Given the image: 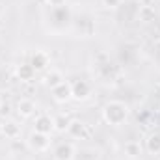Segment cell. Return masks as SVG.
<instances>
[{"label": "cell", "instance_id": "obj_1", "mask_svg": "<svg viewBox=\"0 0 160 160\" xmlns=\"http://www.w3.org/2000/svg\"><path fill=\"white\" fill-rule=\"evenodd\" d=\"M128 114H130V110L123 101H108L102 106V119L108 125H112V127L123 125L128 119Z\"/></svg>", "mask_w": 160, "mask_h": 160}, {"label": "cell", "instance_id": "obj_2", "mask_svg": "<svg viewBox=\"0 0 160 160\" xmlns=\"http://www.w3.org/2000/svg\"><path fill=\"white\" fill-rule=\"evenodd\" d=\"M28 147L34 151V153H45L48 147H50V134H43V132H38L34 130L28 140H26Z\"/></svg>", "mask_w": 160, "mask_h": 160}, {"label": "cell", "instance_id": "obj_3", "mask_svg": "<svg viewBox=\"0 0 160 160\" xmlns=\"http://www.w3.org/2000/svg\"><path fill=\"white\" fill-rule=\"evenodd\" d=\"M75 157H77V149L69 142L58 143L54 147V151H52V158L54 160H75Z\"/></svg>", "mask_w": 160, "mask_h": 160}, {"label": "cell", "instance_id": "obj_4", "mask_svg": "<svg viewBox=\"0 0 160 160\" xmlns=\"http://www.w3.org/2000/svg\"><path fill=\"white\" fill-rule=\"evenodd\" d=\"M71 93H73V99L75 101H80V102L82 101H88L91 97V86L86 80H77V82L71 84Z\"/></svg>", "mask_w": 160, "mask_h": 160}, {"label": "cell", "instance_id": "obj_5", "mask_svg": "<svg viewBox=\"0 0 160 160\" xmlns=\"http://www.w3.org/2000/svg\"><path fill=\"white\" fill-rule=\"evenodd\" d=\"M50 91H52V99H54L56 102H60V104H65L67 101L73 99L71 84H69V82H62V84H58L56 88H52Z\"/></svg>", "mask_w": 160, "mask_h": 160}, {"label": "cell", "instance_id": "obj_6", "mask_svg": "<svg viewBox=\"0 0 160 160\" xmlns=\"http://www.w3.org/2000/svg\"><path fill=\"white\" fill-rule=\"evenodd\" d=\"M34 130L43 132V134H50L54 130V118L48 114H39L34 121Z\"/></svg>", "mask_w": 160, "mask_h": 160}, {"label": "cell", "instance_id": "obj_7", "mask_svg": "<svg viewBox=\"0 0 160 160\" xmlns=\"http://www.w3.org/2000/svg\"><path fill=\"white\" fill-rule=\"evenodd\" d=\"M30 65H32L36 71H45V69L50 65V58H48L47 52L36 50V52L32 54V58H30Z\"/></svg>", "mask_w": 160, "mask_h": 160}, {"label": "cell", "instance_id": "obj_8", "mask_svg": "<svg viewBox=\"0 0 160 160\" xmlns=\"http://www.w3.org/2000/svg\"><path fill=\"white\" fill-rule=\"evenodd\" d=\"M17 114L22 118V119H28V118H32L34 114H36V102L32 101V99H21L19 102H17Z\"/></svg>", "mask_w": 160, "mask_h": 160}, {"label": "cell", "instance_id": "obj_9", "mask_svg": "<svg viewBox=\"0 0 160 160\" xmlns=\"http://www.w3.org/2000/svg\"><path fill=\"white\" fill-rule=\"evenodd\" d=\"M67 132H69L73 138L84 140V138L88 136V125H86L84 121H80V119H71L69 127H67Z\"/></svg>", "mask_w": 160, "mask_h": 160}, {"label": "cell", "instance_id": "obj_10", "mask_svg": "<svg viewBox=\"0 0 160 160\" xmlns=\"http://www.w3.org/2000/svg\"><path fill=\"white\" fill-rule=\"evenodd\" d=\"M2 136L8 140H17L21 136V125L17 121H6L2 123Z\"/></svg>", "mask_w": 160, "mask_h": 160}, {"label": "cell", "instance_id": "obj_11", "mask_svg": "<svg viewBox=\"0 0 160 160\" xmlns=\"http://www.w3.org/2000/svg\"><path fill=\"white\" fill-rule=\"evenodd\" d=\"M36 73L38 71L30 65V62L17 65V78L21 80V82H32V80L36 78Z\"/></svg>", "mask_w": 160, "mask_h": 160}, {"label": "cell", "instance_id": "obj_12", "mask_svg": "<svg viewBox=\"0 0 160 160\" xmlns=\"http://www.w3.org/2000/svg\"><path fill=\"white\" fill-rule=\"evenodd\" d=\"M43 82L52 89V88H56L58 84H62V82H65L63 78V73L60 71V69H54V67H50V71H47V75H45V78Z\"/></svg>", "mask_w": 160, "mask_h": 160}, {"label": "cell", "instance_id": "obj_13", "mask_svg": "<svg viewBox=\"0 0 160 160\" xmlns=\"http://www.w3.org/2000/svg\"><path fill=\"white\" fill-rule=\"evenodd\" d=\"M145 149L151 155H160V132H151L145 140Z\"/></svg>", "mask_w": 160, "mask_h": 160}, {"label": "cell", "instance_id": "obj_14", "mask_svg": "<svg viewBox=\"0 0 160 160\" xmlns=\"http://www.w3.org/2000/svg\"><path fill=\"white\" fill-rule=\"evenodd\" d=\"M138 17H140L142 22H151V21H155V17H157L155 8H151V6H142L140 11H138Z\"/></svg>", "mask_w": 160, "mask_h": 160}, {"label": "cell", "instance_id": "obj_15", "mask_svg": "<svg viewBox=\"0 0 160 160\" xmlns=\"http://www.w3.org/2000/svg\"><path fill=\"white\" fill-rule=\"evenodd\" d=\"M69 123H71V119H69L65 114H60V116L54 118V130H58V132H65L67 127H69Z\"/></svg>", "mask_w": 160, "mask_h": 160}, {"label": "cell", "instance_id": "obj_16", "mask_svg": "<svg viewBox=\"0 0 160 160\" xmlns=\"http://www.w3.org/2000/svg\"><path fill=\"white\" fill-rule=\"evenodd\" d=\"M125 151H127L128 157H136V155H140V145L134 143V142H130V143L125 145Z\"/></svg>", "mask_w": 160, "mask_h": 160}, {"label": "cell", "instance_id": "obj_17", "mask_svg": "<svg viewBox=\"0 0 160 160\" xmlns=\"http://www.w3.org/2000/svg\"><path fill=\"white\" fill-rule=\"evenodd\" d=\"M101 2H102V6L108 8V9H118L123 0H101Z\"/></svg>", "mask_w": 160, "mask_h": 160}, {"label": "cell", "instance_id": "obj_18", "mask_svg": "<svg viewBox=\"0 0 160 160\" xmlns=\"http://www.w3.org/2000/svg\"><path fill=\"white\" fill-rule=\"evenodd\" d=\"M47 2H48V4H50L52 8H62V6H63V4H65L67 0H47Z\"/></svg>", "mask_w": 160, "mask_h": 160}, {"label": "cell", "instance_id": "obj_19", "mask_svg": "<svg viewBox=\"0 0 160 160\" xmlns=\"http://www.w3.org/2000/svg\"><path fill=\"white\" fill-rule=\"evenodd\" d=\"M8 112H9V106H8V104H4V102H2V104H0V114H2V116H6V114H8Z\"/></svg>", "mask_w": 160, "mask_h": 160}, {"label": "cell", "instance_id": "obj_20", "mask_svg": "<svg viewBox=\"0 0 160 160\" xmlns=\"http://www.w3.org/2000/svg\"><path fill=\"white\" fill-rule=\"evenodd\" d=\"M0 134H2V125H0Z\"/></svg>", "mask_w": 160, "mask_h": 160}, {"label": "cell", "instance_id": "obj_21", "mask_svg": "<svg viewBox=\"0 0 160 160\" xmlns=\"http://www.w3.org/2000/svg\"><path fill=\"white\" fill-rule=\"evenodd\" d=\"M0 104H2V97H0Z\"/></svg>", "mask_w": 160, "mask_h": 160}]
</instances>
